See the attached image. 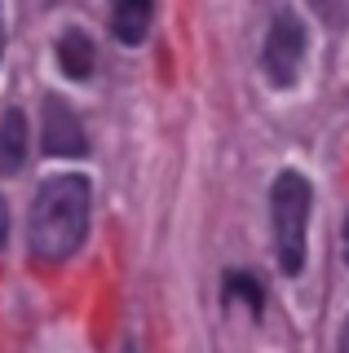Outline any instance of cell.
Returning a JSON list of instances; mask_svg holds the SVG:
<instances>
[{"label":"cell","mask_w":349,"mask_h":353,"mask_svg":"<svg viewBox=\"0 0 349 353\" xmlns=\"http://www.w3.org/2000/svg\"><path fill=\"white\" fill-rule=\"evenodd\" d=\"M327 22H345V0H310Z\"/></svg>","instance_id":"cell-9"},{"label":"cell","mask_w":349,"mask_h":353,"mask_svg":"<svg viewBox=\"0 0 349 353\" xmlns=\"http://www.w3.org/2000/svg\"><path fill=\"white\" fill-rule=\"evenodd\" d=\"M0 53H5V14H0Z\"/></svg>","instance_id":"cell-12"},{"label":"cell","mask_w":349,"mask_h":353,"mask_svg":"<svg viewBox=\"0 0 349 353\" xmlns=\"http://www.w3.org/2000/svg\"><path fill=\"white\" fill-rule=\"evenodd\" d=\"M111 31L124 44H141L150 31V0H111Z\"/></svg>","instance_id":"cell-5"},{"label":"cell","mask_w":349,"mask_h":353,"mask_svg":"<svg viewBox=\"0 0 349 353\" xmlns=\"http://www.w3.org/2000/svg\"><path fill=\"white\" fill-rule=\"evenodd\" d=\"M5 234H9V208H5V199H0V248H5Z\"/></svg>","instance_id":"cell-10"},{"label":"cell","mask_w":349,"mask_h":353,"mask_svg":"<svg viewBox=\"0 0 349 353\" xmlns=\"http://www.w3.org/2000/svg\"><path fill=\"white\" fill-rule=\"evenodd\" d=\"M58 66L71 75V80H84L93 71V44L84 31H62L58 40Z\"/></svg>","instance_id":"cell-7"},{"label":"cell","mask_w":349,"mask_h":353,"mask_svg":"<svg viewBox=\"0 0 349 353\" xmlns=\"http://www.w3.org/2000/svg\"><path fill=\"white\" fill-rule=\"evenodd\" d=\"M27 159V119L23 110H9L5 124H0V172H18Z\"/></svg>","instance_id":"cell-6"},{"label":"cell","mask_w":349,"mask_h":353,"mask_svg":"<svg viewBox=\"0 0 349 353\" xmlns=\"http://www.w3.org/2000/svg\"><path fill=\"white\" fill-rule=\"evenodd\" d=\"M89 230V181L49 176L31 203V252L40 261H67Z\"/></svg>","instance_id":"cell-1"},{"label":"cell","mask_w":349,"mask_h":353,"mask_svg":"<svg viewBox=\"0 0 349 353\" xmlns=\"http://www.w3.org/2000/svg\"><path fill=\"white\" fill-rule=\"evenodd\" d=\"M345 261H349V221H345Z\"/></svg>","instance_id":"cell-13"},{"label":"cell","mask_w":349,"mask_h":353,"mask_svg":"<svg viewBox=\"0 0 349 353\" xmlns=\"http://www.w3.org/2000/svg\"><path fill=\"white\" fill-rule=\"evenodd\" d=\"M230 292H243V296H248V305H252V309L261 305V287H257L252 279H243V274H230Z\"/></svg>","instance_id":"cell-8"},{"label":"cell","mask_w":349,"mask_h":353,"mask_svg":"<svg viewBox=\"0 0 349 353\" xmlns=\"http://www.w3.org/2000/svg\"><path fill=\"white\" fill-rule=\"evenodd\" d=\"M270 216H275V248L283 274H301L305 225H310V181L301 172H279L275 190H270Z\"/></svg>","instance_id":"cell-2"},{"label":"cell","mask_w":349,"mask_h":353,"mask_svg":"<svg viewBox=\"0 0 349 353\" xmlns=\"http://www.w3.org/2000/svg\"><path fill=\"white\" fill-rule=\"evenodd\" d=\"M341 353H349V323H345V331H341Z\"/></svg>","instance_id":"cell-11"},{"label":"cell","mask_w":349,"mask_h":353,"mask_svg":"<svg viewBox=\"0 0 349 353\" xmlns=\"http://www.w3.org/2000/svg\"><path fill=\"white\" fill-rule=\"evenodd\" d=\"M45 150L49 154H84V150H89L80 119L67 110L62 97H49V102H45Z\"/></svg>","instance_id":"cell-4"},{"label":"cell","mask_w":349,"mask_h":353,"mask_svg":"<svg viewBox=\"0 0 349 353\" xmlns=\"http://www.w3.org/2000/svg\"><path fill=\"white\" fill-rule=\"evenodd\" d=\"M301 58H305V27L297 14H279L275 27H270L266 36V53H261V62H266V75L275 84H292L301 71Z\"/></svg>","instance_id":"cell-3"}]
</instances>
